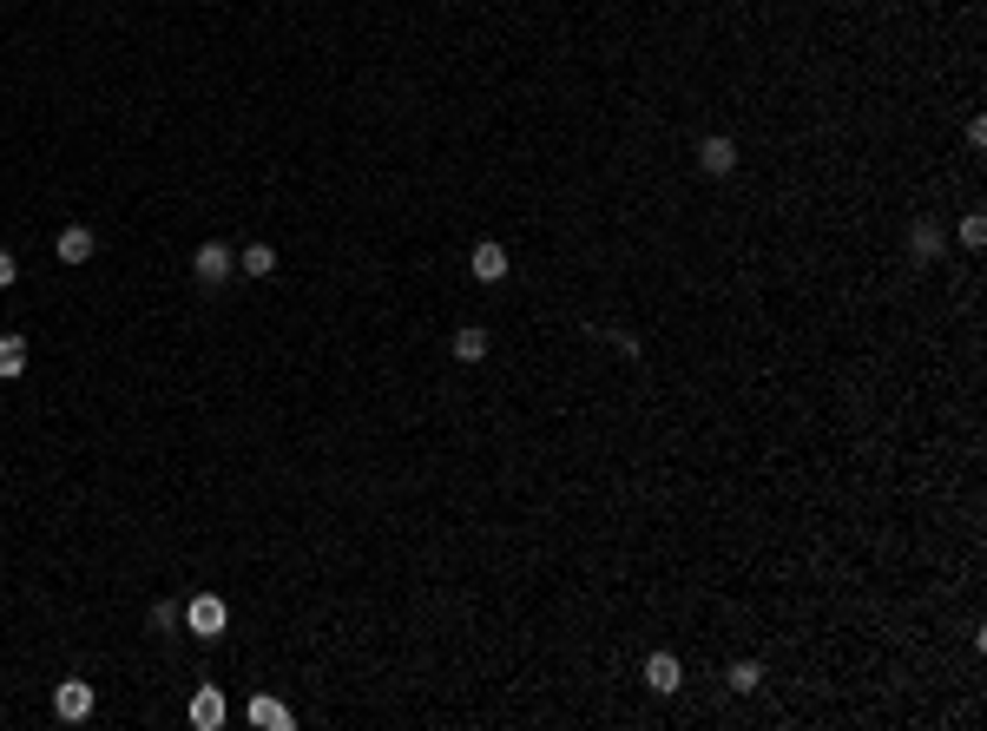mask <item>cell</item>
Wrapping results in <instances>:
<instances>
[{"label":"cell","instance_id":"6da1fadb","mask_svg":"<svg viewBox=\"0 0 987 731\" xmlns=\"http://www.w3.org/2000/svg\"><path fill=\"white\" fill-rule=\"evenodd\" d=\"M224 620H231V613H224L218 593H198V600H185V626H191L198 639H218V633H224Z\"/></svg>","mask_w":987,"mask_h":731},{"label":"cell","instance_id":"7a4b0ae2","mask_svg":"<svg viewBox=\"0 0 987 731\" xmlns=\"http://www.w3.org/2000/svg\"><path fill=\"white\" fill-rule=\"evenodd\" d=\"M53 712H60L66 725H79V718L93 712V685H86V679H66L60 692H53Z\"/></svg>","mask_w":987,"mask_h":731},{"label":"cell","instance_id":"3957f363","mask_svg":"<svg viewBox=\"0 0 987 731\" xmlns=\"http://www.w3.org/2000/svg\"><path fill=\"white\" fill-rule=\"evenodd\" d=\"M191 271H198V284H224V277L237 271V257L224 251V244H204V251L191 257Z\"/></svg>","mask_w":987,"mask_h":731},{"label":"cell","instance_id":"277c9868","mask_svg":"<svg viewBox=\"0 0 987 731\" xmlns=\"http://www.w3.org/2000/svg\"><path fill=\"white\" fill-rule=\"evenodd\" d=\"M678 679H685V666H678L672 652H652V659H645V685H652V692H678Z\"/></svg>","mask_w":987,"mask_h":731},{"label":"cell","instance_id":"5b68a950","mask_svg":"<svg viewBox=\"0 0 987 731\" xmlns=\"http://www.w3.org/2000/svg\"><path fill=\"white\" fill-rule=\"evenodd\" d=\"M698 165H705L711 178L737 172V145H731V139H705V145H698Z\"/></svg>","mask_w":987,"mask_h":731},{"label":"cell","instance_id":"8992f818","mask_svg":"<svg viewBox=\"0 0 987 731\" xmlns=\"http://www.w3.org/2000/svg\"><path fill=\"white\" fill-rule=\"evenodd\" d=\"M93 231H86V224H66L60 231V264H86V257H93Z\"/></svg>","mask_w":987,"mask_h":731},{"label":"cell","instance_id":"52a82bcc","mask_svg":"<svg viewBox=\"0 0 987 731\" xmlns=\"http://www.w3.org/2000/svg\"><path fill=\"white\" fill-rule=\"evenodd\" d=\"M191 725H198V731H218V725H224V699H218V685H204L198 699H191Z\"/></svg>","mask_w":987,"mask_h":731},{"label":"cell","instance_id":"ba28073f","mask_svg":"<svg viewBox=\"0 0 987 731\" xmlns=\"http://www.w3.org/2000/svg\"><path fill=\"white\" fill-rule=\"evenodd\" d=\"M251 725L290 731V725H297V718H290V705H283V699H264V692H257V699H251Z\"/></svg>","mask_w":987,"mask_h":731},{"label":"cell","instance_id":"9c48e42d","mask_svg":"<svg viewBox=\"0 0 987 731\" xmlns=\"http://www.w3.org/2000/svg\"><path fill=\"white\" fill-rule=\"evenodd\" d=\"M474 277H481V284H501L507 277V251L501 244H474Z\"/></svg>","mask_w":987,"mask_h":731},{"label":"cell","instance_id":"30bf717a","mask_svg":"<svg viewBox=\"0 0 987 731\" xmlns=\"http://www.w3.org/2000/svg\"><path fill=\"white\" fill-rule=\"evenodd\" d=\"M20 369H27V343H20V336H0V382H14Z\"/></svg>","mask_w":987,"mask_h":731},{"label":"cell","instance_id":"8fae6325","mask_svg":"<svg viewBox=\"0 0 987 731\" xmlns=\"http://www.w3.org/2000/svg\"><path fill=\"white\" fill-rule=\"evenodd\" d=\"M237 271H251V277H270V271H277V251H270V244H251V251L237 257Z\"/></svg>","mask_w":987,"mask_h":731},{"label":"cell","instance_id":"7c38bea8","mask_svg":"<svg viewBox=\"0 0 987 731\" xmlns=\"http://www.w3.org/2000/svg\"><path fill=\"white\" fill-rule=\"evenodd\" d=\"M455 356H461V363H481V356H487V330H461L455 336Z\"/></svg>","mask_w":987,"mask_h":731},{"label":"cell","instance_id":"4fadbf2b","mask_svg":"<svg viewBox=\"0 0 987 731\" xmlns=\"http://www.w3.org/2000/svg\"><path fill=\"white\" fill-rule=\"evenodd\" d=\"M941 251V231L935 224H915V257H935Z\"/></svg>","mask_w":987,"mask_h":731},{"label":"cell","instance_id":"5bb4252c","mask_svg":"<svg viewBox=\"0 0 987 731\" xmlns=\"http://www.w3.org/2000/svg\"><path fill=\"white\" fill-rule=\"evenodd\" d=\"M961 244H968V251H981V244H987V218H961Z\"/></svg>","mask_w":987,"mask_h":731},{"label":"cell","instance_id":"9a60e30c","mask_svg":"<svg viewBox=\"0 0 987 731\" xmlns=\"http://www.w3.org/2000/svg\"><path fill=\"white\" fill-rule=\"evenodd\" d=\"M731 685H737V692H757V666H751V659H744V666H731Z\"/></svg>","mask_w":987,"mask_h":731},{"label":"cell","instance_id":"2e32d148","mask_svg":"<svg viewBox=\"0 0 987 731\" xmlns=\"http://www.w3.org/2000/svg\"><path fill=\"white\" fill-rule=\"evenodd\" d=\"M172 620H185V606H172V600H158V606H152V626H172Z\"/></svg>","mask_w":987,"mask_h":731},{"label":"cell","instance_id":"e0dca14e","mask_svg":"<svg viewBox=\"0 0 987 731\" xmlns=\"http://www.w3.org/2000/svg\"><path fill=\"white\" fill-rule=\"evenodd\" d=\"M14 277H20V264H14V257H7V251H0V290L14 284Z\"/></svg>","mask_w":987,"mask_h":731}]
</instances>
